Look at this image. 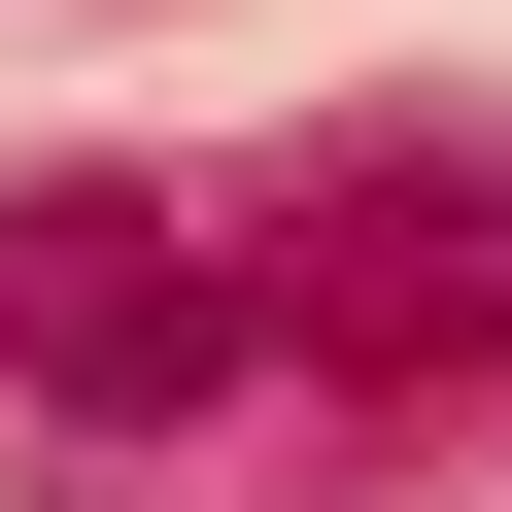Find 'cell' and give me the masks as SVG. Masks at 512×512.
Masks as SVG:
<instances>
[{
	"instance_id": "obj_2",
	"label": "cell",
	"mask_w": 512,
	"mask_h": 512,
	"mask_svg": "<svg viewBox=\"0 0 512 512\" xmlns=\"http://www.w3.org/2000/svg\"><path fill=\"white\" fill-rule=\"evenodd\" d=\"M274 308H308L342 376H444V342L512 308V205H478V171H376V205H308V239H274Z\"/></svg>"
},
{
	"instance_id": "obj_1",
	"label": "cell",
	"mask_w": 512,
	"mask_h": 512,
	"mask_svg": "<svg viewBox=\"0 0 512 512\" xmlns=\"http://www.w3.org/2000/svg\"><path fill=\"white\" fill-rule=\"evenodd\" d=\"M239 342H274V239H205L171 171H0V376L69 444H171Z\"/></svg>"
}]
</instances>
